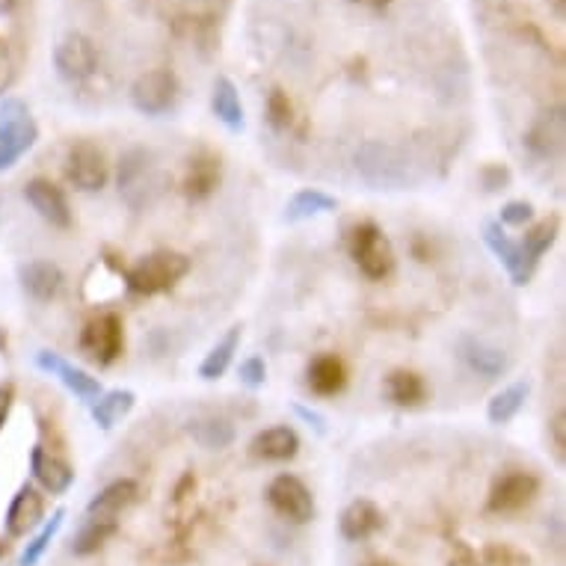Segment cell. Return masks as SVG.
Segmentation results:
<instances>
[{"instance_id": "obj_1", "label": "cell", "mask_w": 566, "mask_h": 566, "mask_svg": "<svg viewBox=\"0 0 566 566\" xmlns=\"http://www.w3.org/2000/svg\"><path fill=\"white\" fill-rule=\"evenodd\" d=\"M187 273H190V259L185 252L158 250L146 259H139L128 270V289L139 297H155V294L176 289Z\"/></svg>"}, {"instance_id": "obj_2", "label": "cell", "mask_w": 566, "mask_h": 566, "mask_svg": "<svg viewBox=\"0 0 566 566\" xmlns=\"http://www.w3.org/2000/svg\"><path fill=\"white\" fill-rule=\"evenodd\" d=\"M347 250H350V259L359 268V273L374 279V282H382V279H389L395 273V264H398L395 247H391L389 234L371 220L353 226L350 238H347Z\"/></svg>"}, {"instance_id": "obj_3", "label": "cell", "mask_w": 566, "mask_h": 566, "mask_svg": "<svg viewBox=\"0 0 566 566\" xmlns=\"http://www.w3.org/2000/svg\"><path fill=\"white\" fill-rule=\"evenodd\" d=\"M39 139L33 113L21 98H3L0 104V169L15 167Z\"/></svg>"}, {"instance_id": "obj_4", "label": "cell", "mask_w": 566, "mask_h": 566, "mask_svg": "<svg viewBox=\"0 0 566 566\" xmlns=\"http://www.w3.org/2000/svg\"><path fill=\"white\" fill-rule=\"evenodd\" d=\"M356 169L374 190H403L412 185L409 164L400 158L398 149L382 146V143H365L356 151Z\"/></svg>"}, {"instance_id": "obj_5", "label": "cell", "mask_w": 566, "mask_h": 566, "mask_svg": "<svg viewBox=\"0 0 566 566\" xmlns=\"http://www.w3.org/2000/svg\"><path fill=\"white\" fill-rule=\"evenodd\" d=\"M268 504L276 516L294 525H308L315 520V495L297 474H276L268 486Z\"/></svg>"}, {"instance_id": "obj_6", "label": "cell", "mask_w": 566, "mask_h": 566, "mask_svg": "<svg viewBox=\"0 0 566 566\" xmlns=\"http://www.w3.org/2000/svg\"><path fill=\"white\" fill-rule=\"evenodd\" d=\"M81 350L86 359L95 365H113L125 350V329H122V317L113 312L95 315L81 333Z\"/></svg>"}, {"instance_id": "obj_7", "label": "cell", "mask_w": 566, "mask_h": 566, "mask_svg": "<svg viewBox=\"0 0 566 566\" xmlns=\"http://www.w3.org/2000/svg\"><path fill=\"white\" fill-rule=\"evenodd\" d=\"M65 176L69 181L84 190V193H95L107 185L111 178V164L104 158V151L95 146L93 139H77L69 149V158H65Z\"/></svg>"}, {"instance_id": "obj_8", "label": "cell", "mask_w": 566, "mask_h": 566, "mask_svg": "<svg viewBox=\"0 0 566 566\" xmlns=\"http://www.w3.org/2000/svg\"><path fill=\"white\" fill-rule=\"evenodd\" d=\"M54 65L63 81L81 84L98 72V48L84 33H65L60 45L54 48Z\"/></svg>"}, {"instance_id": "obj_9", "label": "cell", "mask_w": 566, "mask_h": 566, "mask_svg": "<svg viewBox=\"0 0 566 566\" xmlns=\"http://www.w3.org/2000/svg\"><path fill=\"white\" fill-rule=\"evenodd\" d=\"M176 98L178 81L169 69H151L146 75H139L130 86V102L146 116H160V113L172 111Z\"/></svg>"}, {"instance_id": "obj_10", "label": "cell", "mask_w": 566, "mask_h": 566, "mask_svg": "<svg viewBox=\"0 0 566 566\" xmlns=\"http://www.w3.org/2000/svg\"><path fill=\"white\" fill-rule=\"evenodd\" d=\"M539 492V478L531 472H511L502 474L499 481L492 483L490 490V507L492 513H520L525 511Z\"/></svg>"}, {"instance_id": "obj_11", "label": "cell", "mask_w": 566, "mask_h": 566, "mask_svg": "<svg viewBox=\"0 0 566 566\" xmlns=\"http://www.w3.org/2000/svg\"><path fill=\"white\" fill-rule=\"evenodd\" d=\"M24 199L30 202V208L36 211L48 226L54 229H72V208H69V199L54 181L48 178H33L24 185Z\"/></svg>"}, {"instance_id": "obj_12", "label": "cell", "mask_w": 566, "mask_h": 566, "mask_svg": "<svg viewBox=\"0 0 566 566\" xmlns=\"http://www.w3.org/2000/svg\"><path fill=\"white\" fill-rule=\"evenodd\" d=\"M36 365L42 368V371L51 374V377H56V380L63 382L65 389L72 391L75 398L90 400V403H93V400L102 395V382L95 380V377H90L84 368H75L72 363H65L60 353L39 350L36 353Z\"/></svg>"}, {"instance_id": "obj_13", "label": "cell", "mask_w": 566, "mask_h": 566, "mask_svg": "<svg viewBox=\"0 0 566 566\" xmlns=\"http://www.w3.org/2000/svg\"><path fill=\"white\" fill-rule=\"evenodd\" d=\"M137 495L139 486L130 478H119V481L107 483L93 502H90V507H86V520H102L119 525V516L128 511L130 504L137 502Z\"/></svg>"}, {"instance_id": "obj_14", "label": "cell", "mask_w": 566, "mask_h": 566, "mask_svg": "<svg viewBox=\"0 0 566 566\" xmlns=\"http://www.w3.org/2000/svg\"><path fill=\"white\" fill-rule=\"evenodd\" d=\"M45 516V499L36 486L24 483L15 495H12L10 511H7V534L10 537H28L30 531H36Z\"/></svg>"}, {"instance_id": "obj_15", "label": "cell", "mask_w": 566, "mask_h": 566, "mask_svg": "<svg viewBox=\"0 0 566 566\" xmlns=\"http://www.w3.org/2000/svg\"><path fill=\"white\" fill-rule=\"evenodd\" d=\"M30 469H33V478L42 483V490L54 492V495H63L75 483V469H72V463L45 446L33 448Z\"/></svg>"}, {"instance_id": "obj_16", "label": "cell", "mask_w": 566, "mask_h": 566, "mask_svg": "<svg viewBox=\"0 0 566 566\" xmlns=\"http://www.w3.org/2000/svg\"><path fill=\"white\" fill-rule=\"evenodd\" d=\"M250 454L255 460H264V463H289V460L300 454L297 430L289 428V424L261 430L250 442Z\"/></svg>"}, {"instance_id": "obj_17", "label": "cell", "mask_w": 566, "mask_h": 566, "mask_svg": "<svg viewBox=\"0 0 566 566\" xmlns=\"http://www.w3.org/2000/svg\"><path fill=\"white\" fill-rule=\"evenodd\" d=\"M483 241L492 250V255L502 261L504 270L511 273V279L516 285H525L531 276H534V270L528 268V261L522 255V247L516 241H511V234L504 232L499 223H486L483 226Z\"/></svg>"}, {"instance_id": "obj_18", "label": "cell", "mask_w": 566, "mask_h": 566, "mask_svg": "<svg viewBox=\"0 0 566 566\" xmlns=\"http://www.w3.org/2000/svg\"><path fill=\"white\" fill-rule=\"evenodd\" d=\"M220 178H223V164H220V158L211 155V151H199L187 164L181 187H185L187 199L199 202V199H208V196L214 193L217 187H220Z\"/></svg>"}, {"instance_id": "obj_19", "label": "cell", "mask_w": 566, "mask_h": 566, "mask_svg": "<svg viewBox=\"0 0 566 566\" xmlns=\"http://www.w3.org/2000/svg\"><path fill=\"white\" fill-rule=\"evenodd\" d=\"M306 382L317 398H335L347 386V368L335 353H321L308 363Z\"/></svg>"}, {"instance_id": "obj_20", "label": "cell", "mask_w": 566, "mask_h": 566, "mask_svg": "<svg viewBox=\"0 0 566 566\" xmlns=\"http://www.w3.org/2000/svg\"><path fill=\"white\" fill-rule=\"evenodd\" d=\"M338 528H342V537L350 539V543L368 539L382 528V511L368 499H356L344 507Z\"/></svg>"}, {"instance_id": "obj_21", "label": "cell", "mask_w": 566, "mask_h": 566, "mask_svg": "<svg viewBox=\"0 0 566 566\" xmlns=\"http://www.w3.org/2000/svg\"><path fill=\"white\" fill-rule=\"evenodd\" d=\"M229 12V0H181V24L196 33V39L214 36Z\"/></svg>"}, {"instance_id": "obj_22", "label": "cell", "mask_w": 566, "mask_h": 566, "mask_svg": "<svg viewBox=\"0 0 566 566\" xmlns=\"http://www.w3.org/2000/svg\"><path fill=\"white\" fill-rule=\"evenodd\" d=\"M21 279V289L28 291L33 300H54L63 289V270L56 268L54 261H30L24 268L19 270Z\"/></svg>"}, {"instance_id": "obj_23", "label": "cell", "mask_w": 566, "mask_h": 566, "mask_svg": "<svg viewBox=\"0 0 566 566\" xmlns=\"http://www.w3.org/2000/svg\"><path fill=\"white\" fill-rule=\"evenodd\" d=\"M382 389H386V398L391 403H398V407H421L424 400H428V386L421 380V374L407 371V368H398V371H391L382 382Z\"/></svg>"}, {"instance_id": "obj_24", "label": "cell", "mask_w": 566, "mask_h": 566, "mask_svg": "<svg viewBox=\"0 0 566 566\" xmlns=\"http://www.w3.org/2000/svg\"><path fill=\"white\" fill-rule=\"evenodd\" d=\"M338 208V199L324 190H315V187H306V190H297L291 196L289 205H285V220L289 223H303V220H315L321 214H329Z\"/></svg>"}, {"instance_id": "obj_25", "label": "cell", "mask_w": 566, "mask_h": 566, "mask_svg": "<svg viewBox=\"0 0 566 566\" xmlns=\"http://www.w3.org/2000/svg\"><path fill=\"white\" fill-rule=\"evenodd\" d=\"M134 403H137V395L130 389L102 391V395L93 400V421L102 430H113L122 418L134 409Z\"/></svg>"}, {"instance_id": "obj_26", "label": "cell", "mask_w": 566, "mask_h": 566, "mask_svg": "<svg viewBox=\"0 0 566 566\" xmlns=\"http://www.w3.org/2000/svg\"><path fill=\"white\" fill-rule=\"evenodd\" d=\"M241 335H243L241 326H232V329H229V333H226L223 338L208 350V356H205L202 365H199V377H202V380H220V377L229 371L234 353H238V347H241Z\"/></svg>"}, {"instance_id": "obj_27", "label": "cell", "mask_w": 566, "mask_h": 566, "mask_svg": "<svg viewBox=\"0 0 566 566\" xmlns=\"http://www.w3.org/2000/svg\"><path fill=\"white\" fill-rule=\"evenodd\" d=\"M211 107L214 116L223 122L229 130H243V104L238 86L229 77H217L214 93H211Z\"/></svg>"}, {"instance_id": "obj_28", "label": "cell", "mask_w": 566, "mask_h": 566, "mask_svg": "<svg viewBox=\"0 0 566 566\" xmlns=\"http://www.w3.org/2000/svg\"><path fill=\"white\" fill-rule=\"evenodd\" d=\"M528 395H531V386L525 380L511 382L507 389H502L499 395H492L490 407H486L490 424H507V421H513V418L522 412V407H525Z\"/></svg>"}, {"instance_id": "obj_29", "label": "cell", "mask_w": 566, "mask_h": 566, "mask_svg": "<svg viewBox=\"0 0 566 566\" xmlns=\"http://www.w3.org/2000/svg\"><path fill=\"white\" fill-rule=\"evenodd\" d=\"M460 350H463L465 365L472 368V371L483 374V377H499V374L507 368V356L502 350H495L490 344L478 342V338H463L460 344Z\"/></svg>"}, {"instance_id": "obj_30", "label": "cell", "mask_w": 566, "mask_h": 566, "mask_svg": "<svg viewBox=\"0 0 566 566\" xmlns=\"http://www.w3.org/2000/svg\"><path fill=\"white\" fill-rule=\"evenodd\" d=\"M560 143H564V107L546 113L528 134V146L537 155H543V158L552 155L555 149H560Z\"/></svg>"}, {"instance_id": "obj_31", "label": "cell", "mask_w": 566, "mask_h": 566, "mask_svg": "<svg viewBox=\"0 0 566 566\" xmlns=\"http://www.w3.org/2000/svg\"><path fill=\"white\" fill-rule=\"evenodd\" d=\"M190 437L208 451H220V448H229L234 442V428L226 418H202V421H193Z\"/></svg>"}, {"instance_id": "obj_32", "label": "cell", "mask_w": 566, "mask_h": 566, "mask_svg": "<svg viewBox=\"0 0 566 566\" xmlns=\"http://www.w3.org/2000/svg\"><path fill=\"white\" fill-rule=\"evenodd\" d=\"M555 238H557L555 217H552V220H543V223H537L528 234H525V241H522L520 247H522V255H525V261H528L531 270L537 268V261L543 259L548 250H552Z\"/></svg>"}, {"instance_id": "obj_33", "label": "cell", "mask_w": 566, "mask_h": 566, "mask_svg": "<svg viewBox=\"0 0 566 566\" xmlns=\"http://www.w3.org/2000/svg\"><path fill=\"white\" fill-rule=\"evenodd\" d=\"M119 531V525H113V522H102V520H86L84 528H81V534L75 537V543H72V552L81 557L86 555H95L98 548L107 543V539L113 537Z\"/></svg>"}, {"instance_id": "obj_34", "label": "cell", "mask_w": 566, "mask_h": 566, "mask_svg": "<svg viewBox=\"0 0 566 566\" xmlns=\"http://www.w3.org/2000/svg\"><path fill=\"white\" fill-rule=\"evenodd\" d=\"M63 520H65V511H56L54 516H51V522H45L42 525V531H39L36 537L30 539L28 548L21 552V566H36L42 557H45V552L51 548V543H54V537L60 534V528H63Z\"/></svg>"}, {"instance_id": "obj_35", "label": "cell", "mask_w": 566, "mask_h": 566, "mask_svg": "<svg viewBox=\"0 0 566 566\" xmlns=\"http://www.w3.org/2000/svg\"><path fill=\"white\" fill-rule=\"evenodd\" d=\"M268 122L276 130H294V122H297L294 102H291L289 93L279 90V86H273L268 95Z\"/></svg>"}, {"instance_id": "obj_36", "label": "cell", "mask_w": 566, "mask_h": 566, "mask_svg": "<svg viewBox=\"0 0 566 566\" xmlns=\"http://www.w3.org/2000/svg\"><path fill=\"white\" fill-rule=\"evenodd\" d=\"M243 386H250V389H261L264 382H268V363L261 359V356H250V359H243L241 371H238Z\"/></svg>"}, {"instance_id": "obj_37", "label": "cell", "mask_w": 566, "mask_h": 566, "mask_svg": "<svg viewBox=\"0 0 566 566\" xmlns=\"http://www.w3.org/2000/svg\"><path fill=\"white\" fill-rule=\"evenodd\" d=\"M534 217V205L531 202H507L502 208L499 226H525Z\"/></svg>"}, {"instance_id": "obj_38", "label": "cell", "mask_w": 566, "mask_h": 566, "mask_svg": "<svg viewBox=\"0 0 566 566\" xmlns=\"http://www.w3.org/2000/svg\"><path fill=\"white\" fill-rule=\"evenodd\" d=\"M15 81V56L10 51V42L0 39V95L7 93Z\"/></svg>"}, {"instance_id": "obj_39", "label": "cell", "mask_w": 566, "mask_h": 566, "mask_svg": "<svg viewBox=\"0 0 566 566\" xmlns=\"http://www.w3.org/2000/svg\"><path fill=\"white\" fill-rule=\"evenodd\" d=\"M548 437H552V446H555L557 460H564L566 451V412L560 409L552 421H548Z\"/></svg>"}, {"instance_id": "obj_40", "label": "cell", "mask_w": 566, "mask_h": 566, "mask_svg": "<svg viewBox=\"0 0 566 566\" xmlns=\"http://www.w3.org/2000/svg\"><path fill=\"white\" fill-rule=\"evenodd\" d=\"M12 386L7 382V386H0V430H3V424H7V418H10V409H12Z\"/></svg>"}, {"instance_id": "obj_41", "label": "cell", "mask_w": 566, "mask_h": 566, "mask_svg": "<svg viewBox=\"0 0 566 566\" xmlns=\"http://www.w3.org/2000/svg\"><path fill=\"white\" fill-rule=\"evenodd\" d=\"M297 416H303L308 421V424H315V428L321 430V433H324V418L317 416V412H308L306 407H297Z\"/></svg>"}, {"instance_id": "obj_42", "label": "cell", "mask_w": 566, "mask_h": 566, "mask_svg": "<svg viewBox=\"0 0 566 566\" xmlns=\"http://www.w3.org/2000/svg\"><path fill=\"white\" fill-rule=\"evenodd\" d=\"M356 7H368V10H382V7H389L391 0H350Z\"/></svg>"}, {"instance_id": "obj_43", "label": "cell", "mask_w": 566, "mask_h": 566, "mask_svg": "<svg viewBox=\"0 0 566 566\" xmlns=\"http://www.w3.org/2000/svg\"><path fill=\"white\" fill-rule=\"evenodd\" d=\"M15 10V0H0V15H10Z\"/></svg>"}, {"instance_id": "obj_44", "label": "cell", "mask_w": 566, "mask_h": 566, "mask_svg": "<svg viewBox=\"0 0 566 566\" xmlns=\"http://www.w3.org/2000/svg\"><path fill=\"white\" fill-rule=\"evenodd\" d=\"M368 566H395V564H389V560H377V564H368Z\"/></svg>"}]
</instances>
